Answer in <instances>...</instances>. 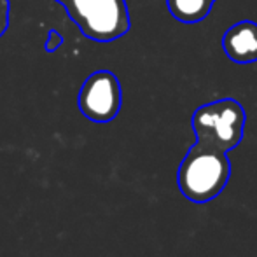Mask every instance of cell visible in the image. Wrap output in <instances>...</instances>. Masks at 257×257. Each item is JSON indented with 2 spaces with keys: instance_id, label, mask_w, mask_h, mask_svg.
<instances>
[{
  "instance_id": "cell-1",
  "label": "cell",
  "mask_w": 257,
  "mask_h": 257,
  "mask_svg": "<svg viewBox=\"0 0 257 257\" xmlns=\"http://www.w3.org/2000/svg\"><path fill=\"white\" fill-rule=\"evenodd\" d=\"M229 177L231 161L227 153L196 142L180 163L177 184L187 200L206 203L222 193Z\"/></svg>"
},
{
  "instance_id": "cell-2",
  "label": "cell",
  "mask_w": 257,
  "mask_h": 257,
  "mask_svg": "<svg viewBox=\"0 0 257 257\" xmlns=\"http://www.w3.org/2000/svg\"><path fill=\"white\" fill-rule=\"evenodd\" d=\"M247 114L240 102L222 98L198 107L193 114V132L196 142L229 153L243 139Z\"/></svg>"
},
{
  "instance_id": "cell-3",
  "label": "cell",
  "mask_w": 257,
  "mask_h": 257,
  "mask_svg": "<svg viewBox=\"0 0 257 257\" xmlns=\"http://www.w3.org/2000/svg\"><path fill=\"white\" fill-rule=\"evenodd\" d=\"M65 7L82 34L96 42L115 41L132 27L126 0H68Z\"/></svg>"
},
{
  "instance_id": "cell-4",
  "label": "cell",
  "mask_w": 257,
  "mask_h": 257,
  "mask_svg": "<svg viewBox=\"0 0 257 257\" xmlns=\"http://www.w3.org/2000/svg\"><path fill=\"white\" fill-rule=\"evenodd\" d=\"M122 93L119 79L108 70L93 72L79 91L77 105L84 117L93 122H108L119 114Z\"/></svg>"
},
{
  "instance_id": "cell-5",
  "label": "cell",
  "mask_w": 257,
  "mask_h": 257,
  "mask_svg": "<svg viewBox=\"0 0 257 257\" xmlns=\"http://www.w3.org/2000/svg\"><path fill=\"white\" fill-rule=\"evenodd\" d=\"M222 49L231 61L240 65L257 61V23L243 20L229 27L222 35Z\"/></svg>"
},
{
  "instance_id": "cell-6",
  "label": "cell",
  "mask_w": 257,
  "mask_h": 257,
  "mask_svg": "<svg viewBox=\"0 0 257 257\" xmlns=\"http://www.w3.org/2000/svg\"><path fill=\"white\" fill-rule=\"evenodd\" d=\"M168 11L180 23H200L210 14L213 0H166Z\"/></svg>"
},
{
  "instance_id": "cell-7",
  "label": "cell",
  "mask_w": 257,
  "mask_h": 257,
  "mask_svg": "<svg viewBox=\"0 0 257 257\" xmlns=\"http://www.w3.org/2000/svg\"><path fill=\"white\" fill-rule=\"evenodd\" d=\"M7 25H9V2L0 0V37L7 30Z\"/></svg>"
},
{
  "instance_id": "cell-8",
  "label": "cell",
  "mask_w": 257,
  "mask_h": 257,
  "mask_svg": "<svg viewBox=\"0 0 257 257\" xmlns=\"http://www.w3.org/2000/svg\"><path fill=\"white\" fill-rule=\"evenodd\" d=\"M61 42H63V39H61V35L58 34L56 30H49V34H48V41H46V51H49V53L56 51V49L61 46Z\"/></svg>"
},
{
  "instance_id": "cell-9",
  "label": "cell",
  "mask_w": 257,
  "mask_h": 257,
  "mask_svg": "<svg viewBox=\"0 0 257 257\" xmlns=\"http://www.w3.org/2000/svg\"><path fill=\"white\" fill-rule=\"evenodd\" d=\"M58 2H60V4H63V6H67V2H68V0H58Z\"/></svg>"
},
{
  "instance_id": "cell-10",
  "label": "cell",
  "mask_w": 257,
  "mask_h": 257,
  "mask_svg": "<svg viewBox=\"0 0 257 257\" xmlns=\"http://www.w3.org/2000/svg\"><path fill=\"white\" fill-rule=\"evenodd\" d=\"M213 2H215V0H213Z\"/></svg>"
}]
</instances>
